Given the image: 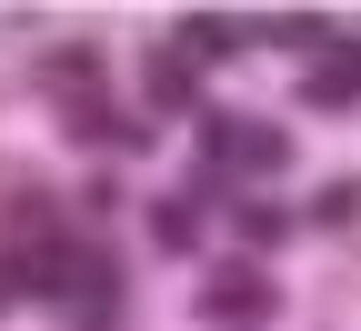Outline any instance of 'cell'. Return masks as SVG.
Instances as JSON below:
<instances>
[{"mask_svg": "<svg viewBox=\"0 0 361 331\" xmlns=\"http://www.w3.org/2000/svg\"><path fill=\"white\" fill-rule=\"evenodd\" d=\"M191 131H201V171H221V181H281V171H291V131H281V121L201 111Z\"/></svg>", "mask_w": 361, "mask_h": 331, "instance_id": "cell-1", "label": "cell"}, {"mask_svg": "<svg viewBox=\"0 0 361 331\" xmlns=\"http://www.w3.org/2000/svg\"><path fill=\"white\" fill-rule=\"evenodd\" d=\"M271 311H281V291H271V271H211L201 281V321H231V331H261Z\"/></svg>", "mask_w": 361, "mask_h": 331, "instance_id": "cell-2", "label": "cell"}, {"mask_svg": "<svg viewBox=\"0 0 361 331\" xmlns=\"http://www.w3.org/2000/svg\"><path fill=\"white\" fill-rule=\"evenodd\" d=\"M301 101L322 111V121H341V111H361V40H341L331 61H311V71H301Z\"/></svg>", "mask_w": 361, "mask_h": 331, "instance_id": "cell-3", "label": "cell"}, {"mask_svg": "<svg viewBox=\"0 0 361 331\" xmlns=\"http://www.w3.org/2000/svg\"><path fill=\"white\" fill-rule=\"evenodd\" d=\"M191 71H211V61H241L251 51V20H221V11H180V40H171Z\"/></svg>", "mask_w": 361, "mask_h": 331, "instance_id": "cell-4", "label": "cell"}, {"mask_svg": "<svg viewBox=\"0 0 361 331\" xmlns=\"http://www.w3.org/2000/svg\"><path fill=\"white\" fill-rule=\"evenodd\" d=\"M141 101H151V121H161V111H191V121L211 111V101H201V71L180 61V51H151V61H141Z\"/></svg>", "mask_w": 361, "mask_h": 331, "instance_id": "cell-5", "label": "cell"}, {"mask_svg": "<svg viewBox=\"0 0 361 331\" xmlns=\"http://www.w3.org/2000/svg\"><path fill=\"white\" fill-rule=\"evenodd\" d=\"M251 40H271V51H291L301 71H311V61H331V51H341V30H331L322 11H281V20H251Z\"/></svg>", "mask_w": 361, "mask_h": 331, "instance_id": "cell-6", "label": "cell"}, {"mask_svg": "<svg viewBox=\"0 0 361 331\" xmlns=\"http://www.w3.org/2000/svg\"><path fill=\"white\" fill-rule=\"evenodd\" d=\"M40 90H61V101L101 90V51H90V40H71V51H40Z\"/></svg>", "mask_w": 361, "mask_h": 331, "instance_id": "cell-7", "label": "cell"}, {"mask_svg": "<svg viewBox=\"0 0 361 331\" xmlns=\"http://www.w3.org/2000/svg\"><path fill=\"white\" fill-rule=\"evenodd\" d=\"M301 221H311V231H351V221H361V171H341V181H322V191L301 201Z\"/></svg>", "mask_w": 361, "mask_h": 331, "instance_id": "cell-8", "label": "cell"}, {"mask_svg": "<svg viewBox=\"0 0 361 331\" xmlns=\"http://www.w3.org/2000/svg\"><path fill=\"white\" fill-rule=\"evenodd\" d=\"M231 231H241V251H281L291 241V211L281 201H231Z\"/></svg>", "mask_w": 361, "mask_h": 331, "instance_id": "cell-9", "label": "cell"}, {"mask_svg": "<svg viewBox=\"0 0 361 331\" xmlns=\"http://www.w3.org/2000/svg\"><path fill=\"white\" fill-rule=\"evenodd\" d=\"M121 121H130V111H111L101 90H80V101H61V131H71V140H121Z\"/></svg>", "mask_w": 361, "mask_h": 331, "instance_id": "cell-10", "label": "cell"}, {"mask_svg": "<svg viewBox=\"0 0 361 331\" xmlns=\"http://www.w3.org/2000/svg\"><path fill=\"white\" fill-rule=\"evenodd\" d=\"M151 241L161 251H201V211L191 201H151Z\"/></svg>", "mask_w": 361, "mask_h": 331, "instance_id": "cell-11", "label": "cell"}, {"mask_svg": "<svg viewBox=\"0 0 361 331\" xmlns=\"http://www.w3.org/2000/svg\"><path fill=\"white\" fill-rule=\"evenodd\" d=\"M51 221H61V201L40 191V181H20L11 191V231H40V241H51Z\"/></svg>", "mask_w": 361, "mask_h": 331, "instance_id": "cell-12", "label": "cell"}, {"mask_svg": "<svg viewBox=\"0 0 361 331\" xmlns=\"http://www.w3.org/2000/svg\"><path fill=\"white\" fill-rule=\"evenodd\" d=\"M11 301H20V261L0 251V311H11Z\"/></svg>", "mask_w": 361, "mask_h": 331, "instance_id": "cell-13", "label": "cell"}]
</instances>
